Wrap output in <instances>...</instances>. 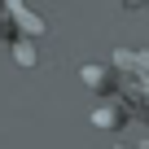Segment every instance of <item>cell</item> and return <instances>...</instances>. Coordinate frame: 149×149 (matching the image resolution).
<instances>
[{
  "label": "cell",
  "mask_w": 149,
  "mask_h": 149,
  "mask_svg": "<svg viewBox=\"0 0 149 149\" xmlns=\"http://www.w3.org/2000/svg\"><path fill=\"white\" fill-rule=\"evenodd\" d=\"M0 31L5 40H40L48 31V22L31 9V0H0Z\"/></svg>",
  "instance_id": "2"
},
{
  "label": "cell",
  "mask_w": 149,
  "mask_h": 149,
  "mask_svg": "<svg viewBox=\"0 0 149 149\" xmlns=\"http://www.w3.org/2000/svg\"><path fill=\"white\" fill-rule=\"evenodd\" d=\"M118 5H123V9H145V13H149V0H118Z\"/></svg>",
  "instance_id": "3"
},
{
  "label": "cell",
  "mask_w": 149,
  "mask_h": 149,
  "mask_svg": "<svg viewBox=\"0 0 149 149\" xmlns=\"http://www.w3.org/2000/svg\"><path fill=\"white\" fill-rule=\"evenodd\" d=\"M101 97L118 101L127 114L149 123V53L145 48H118L105 66Z\"/></svg>",
  "instance_id": "1"
}]
</instances>
